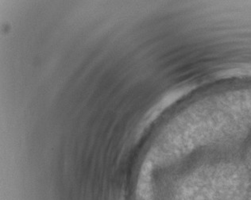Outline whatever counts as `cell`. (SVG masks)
<instances>
[{
    "label": "cell",
    "instance_id": "cell-1",
    "mask_svg": "<svg viewBox=\"0 0 251 200\" xmlns=\"http://www.w3.org/2000/svg\"><path fill=\"white\" fill-rule=\"evenodd\" d=\"M224 75L222 78L231 77V76H238V75H251V67H246V68H238V69H230L227 71L224 72Z\"/></svg>",
    "mask_w": 251,
    "mask_h": 200
}]
</instances>
